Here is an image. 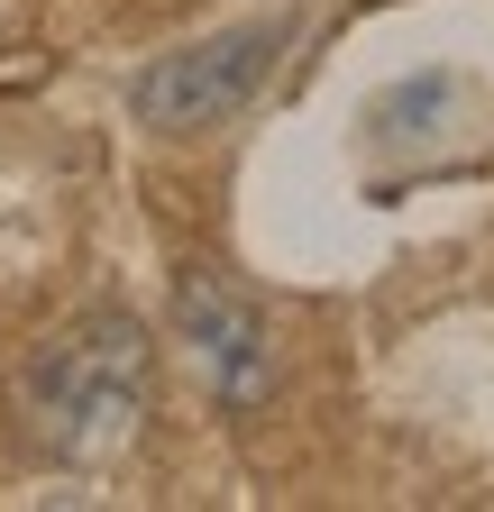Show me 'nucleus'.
<instances>
[{"label": "nucleus", "instance_id": "obj_1", "mask_svg": "<svg viewBox=\"0 0 494 512\" xmlns=\"http://www.w3.org/2000/svg\"><path fill=\"white\" fill-rule=\"evenodd\" d=\"M147 394H156V339H147V320L119 311V302L65 320V330L37 339L19 357V375H10L19 439L46 467H110L119 448L138 439Z\"/></svg>", "mask_w": 494, "mask_h": 512}, {"label": "nucleus", "instance_id": "obj_2", "mask_svg": "<svg viewBox=\"0 0 494 512\" xmlns=\"http://www.w3.org/2000/svg\"><path fill=\"white\" fill-rule=\"evenodd\" d=\"M284 46H293V10L220 28V37H193V46L156 55L147 74L129 83V110H138V128H156V138H202V128L238 119L247 101L266 92V74L284 64Z\"/></svg>", "mask_w": 494, "mask_h": 512}, {"label": "nucleus", "instance_id": "obj_3", "mask_svg": "<svg viewBox=\"0 0 494 512\" xmlns=\"http://www.w3.org/2000/svg\"><path fill=\"white\" fill-rule=\"evenodd\" d=\"M174 330L193 348V366L211 375V394L229 412L266 403L275 394V339H266V311L247 302L220 266H183L174 275Z\"/></svg>", "mask_w": 494, "mask_h": 512}]
</instances>
